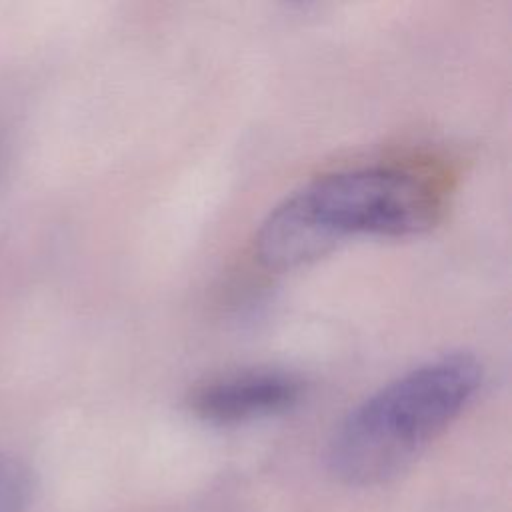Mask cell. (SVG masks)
I'll return each instance as SVG.
<instances>
[{
    "instance_id": "4",
    "label": "cell",
    "mask_w": 512,
    "mask_h": 512,
    "mask_svg": "<svg viewBox=\"0 0 512 512\" xmlns=\"http://www.w3.org/2000/svg\"><path fill=\"white\" fill-rule=\"evenodd\" d=\"M30 494V470L14 456L0 454V512H22Z\"/></svg>"
},
{
    "instance_id": "1",
    "label": "cell",
    "mask_w": 512,
    "mask_h": 512,
    "mask_svg": "<svg viewBox=\"0 0 512 512\" xmlns=\"http://www.w3.org/2000/svg\"><path fill=\"white\" fill-rule=\"evenodd\" d=\"M438 216L440 198L420 176L390 166L348 168L280 200L254 234V254L270 270H292L346 238L422 234Z\"/></svg>"
},
{
    "instance_id": "2",
    "label": "cell",
    "mask_w": 512,
    "mask_h": 512,
    "mask_svg": "<svg viewBox=\"0 0 512 512\" xmlns=\"http://www.w3.org/2000/svg\"><path fill=\"white\" fill-rule=\"evenodd\" d=\"M482 380V364L468 352L430 358L392 378L338 422L328 470L348 486L396 478L468 408Z\"/></svg>"
},
{
    "instance_id": "3",
    "label": "cell",
    "mask_w": 512,
    "mask_h": 512,
    "mask_svg": "<svg viewBox=\"0 0 512 512\" xmlns=\"http://www.w3.org/2000/svg\"><path fill=\"white\" fill-rule=\"evenodd\" d=\"M304 382L288 370L254 368L212 380L192 396V410L204 422L238 426L290 412L302 402Z\"/></svg>"
}]
</instances>
